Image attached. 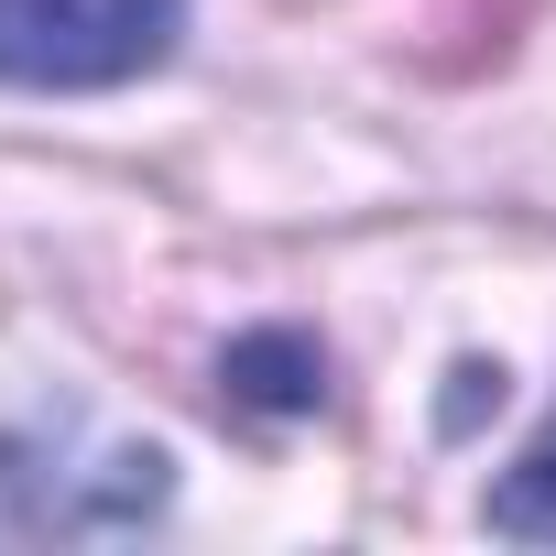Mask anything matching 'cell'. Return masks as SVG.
Segmentation results:
<instances>
[{"instance_id":"3","label":"cell","mask_w":556,"mask_h":556,"mask_svg":"<svg viewBox=\"0 0 556 556\" xmlns=\"http://www.w3.org/2000/svg\"><path fill=\"white\" fill-rule=\"evenodd\" d=\"M491 523L502 534H556V426L502 469V491H491Z\"/></svg>"},{"instance_id":"1","label":"cell","mask_w":556,"mask_h":556,"mask_svg":"<svg viewBox=\"0 0 556 556\" xmlns=\"http://www.w3.org/2000/svg\"><path fill=\"white\" fill-rule=\"evenodd\" d=\"M186 45V0H0V88L88 99L131 88Z\"/></svg>"},{"instance_id":"2","label":"cell","mask_w":556,"mask_h":556,"mask_svg":"<svg viewBox=\"0 0 556 556\" xmlns=\"http://www.w3.org/2000/svg\"><path fill=\"white\" fill-rule=\"evenodd\" d=\"M175 491L164 447H66V437H0V545H66V534H131Z\"/></svg>"}]
</instances>
